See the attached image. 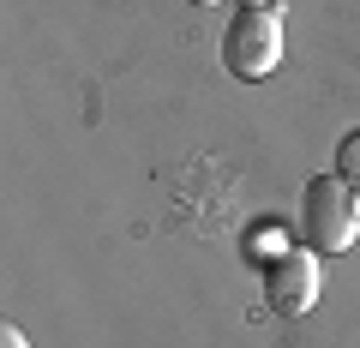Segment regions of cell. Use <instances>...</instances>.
Wrapping results in <instances>:
<instances>
[{"instance_id":"obj_1","label":"cell","mask_w":360,"mask_h":348,"mask_svg":"<svg viewBox=\"0 0 360 348\" xmlns=\"http://www.w3.org/2000/svg\"><path fill=\"white\" fill-rule=\"evenodd\" d=\"M300 234H307L312 252H348L360 234V198L342 174H319L307 181V198H300Z\"/></svg>"},{"instance_id":"obj_2","label":"cell","mask_w":360,"mask_h":348,"mask_svg":"<svg viewBox=\"0 0 360 348\" xmlns=\"http://www.w3.org/2000/svg\"><path fill=\"white\" fill-rule=\"evenodd\" d=\"M276 60H283V13L276 6H240L222 30V66L246 84H258V78L276 72Z\"/></svg>"},{"instance_id":"obj_3","label":"cell","mask_w":360,"mask_h":348,"mask_svg":"<svg viewBox=\"0 0 360 348\" xmlns=\"http://www.w3.org/2000/svg\"><path fill=\"white\" fill-rule=\"evenodd\" d=\"M264 300L276 318H307L312 307H319V258H312V246L300 252V246H288V252L270 258L264 271Z\"/></svg>"},{"instance_id":"obj_4","label":"cell","mask_w":360,"mask_h":348,"mask_svg":"<svg viewBox=\"0 0 360 348\" xmlns=\"http://www.w3.org/2000/svg\"><path fill=\"white\" fill-rule=\"evenodd\" d=\"M336 174H342L348 186H360V132H348V138L336 144Z\"/></svg>"},{"instance_id":"obj_5","label":"cell","mask_w":360,"mask_h":348,"mask_svg":"<svg viewBox=\"0 0 360 348\" xmlns=\"http://www.w3.org/2000/svg\"><path fill=\"white\" fill-rule=\"evenodd\" d=\"M0 348H30L25 330H13V324H0Z\"/></svg>"},{"instance_id":"obj_6","label":"cell","mask_w":360,"mask_h":348,"mask_svg":"<svg viewBox=\"0 0 360 348\" xmlns=\"http://www.w3.org/2000/svg\"><path fill=\"white\" fill-rule=\"evenodd\" d=\"M240 6H276V0H240Z\"/></svg>"},{"instance_id":"obj_7","label":"cell","mask_w":360,"mask_h":348,"mask_svg":"<svg viewBox=\"0 0 360 348\" xmlns=\"http://www.w3.org/2000/svg\"><path fill=\"white\" fill-rule=\"evenodd\" d=\"M193 6H217V0H193Z\"/></svg>"}]
</instances>
